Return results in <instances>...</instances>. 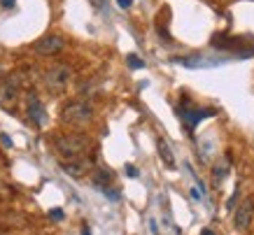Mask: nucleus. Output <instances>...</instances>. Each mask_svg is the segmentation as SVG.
I'll use <instances>...</instances> for the list:
<instances>
[{
  "label": "nucleus",
  "instance_id": "nucleus-1",
  "mask_svg": "<svg viewBox=\"0 0 254 235\" xmlns=\"http://www.w3.org/2000/svg\"><path fill=\"white\" fill-rule=\"evenodd\" d=\"M91 149H93V140L89 135H84V133H70V135H61L54 140V152L61 159V163L89 159Z\"/></svg>",
  "mask_w": 254,
  "mask_h": 235
},
{
  "label": "nucleus",
  "instance_id": "nucleus-2",
  "mask_svg": "<svg viewBox=\"0 0 254 235\" xmlns=\"http://www.w3.org/2000/svg\"><path fill=\"white\" fill-rule=\"evenodd\" d=\"M61 121L68 126H86L93 121V105L89 100H70L61 107Z\"/></svg>",
  "mask_w": 254,
  "mask_h": 235
},
{
  "label": "nucleus",
  "instance_id": "nucleus-3",
  "mask_svg": "<svg viewBox=\"0 0 254 235\" xmlns=\"http://www.w3.org/2000/svg\"><path fill=\"white\" fill-rule=\"evenodd\" d=\"M42 79H45V86L52 93H61V91H65V86H68L70 79H72V68L63 65V63L52 65V68L45 72V77H42Z\"/></svg>",
  "mask_w": 254,
  "mask_h": 235
},
{
  "label": "nucleus",
  "instance_id": "nucleus-4",
  "mask_svg": "<svg viewBox=\"0 0 254 235\" xmlns=\"http://www.w3.org/2000/svg\"><path fill=\"white\" fill-rule=\"evenodd\" d=\"M175 63L185 65V68H215V65H224L231 59H224V56H205V54H191V56H185V59H173Z\"/></svg>",
  "mask_w": 254,
  "mask_h": 235
},
{
  "label": "nucleus",
  "instance_id": "nucleus-5",
  "mask_svg": "<svg viewBox=\"0 0 254 235\" xmlns=\"http://www.w3.org/2000/svg\"><path fill=\"white\" fill-rule=\"evenodd\" d=\"M254 217V200L252 198H245L236 205V212H233V226L236 231H247V226L252 224Z\"/></svg>",
  "mask_w": 254,
  "mask_h": 235
},
{
  "label": "nucleus",
  "instance_id": "nucleus-6",
  "mask_svg": "<svg viewBox=\"0 0 254 235\" xmlns=\"http://www.w3.org/2000/svg\"><path fill=\"white\" fill-rule=\"evenodd\" d=\"M26 114L35 126H45L47 123V112H45V105L42 100L38 98V93L28 91V98H26Z\"/></svg>",
  "mask_w": 254,
  "mask_h": 235
},
{
  "label": "nucleus",
  "instance_id": "nucleus-7",
  "mask_svg": "<svg viewBox=\"0 0 254 235\" xmlns=\"http://www.w3.org/2000/svg\"><path fill=\"white\" fill-rule=\"evenodd\" d=\"M63 45H65V40L61 38V35H45V38H40L35 45H33V49L38 54H42V56H52V54L61 52Z\"/></svg>",
  "mask_w": 254,
  "mask_h": 235
},
{
  "label": "nucleus",
  "instance_id": "nucleus-8",
  "mask_svg": "<svg viewBox=\"0 0 254 235\" xmlns=\"http://www.w3.org/2000/svg\"><path fill=\"white\" fill-rule=\"evenodd\" d=\"M91 159H77V161H65V163H61L63 173L70 175V177H75V179H82L89 170H91Z\"/></svg>",
  "mask_w": 254,
  "mask_h": 235
},
{
  "label": "nucleus",
  "instance_id": "nucleus-9",
  "mask_svg": "<svg viewBox=\"0 0 254 235\" xmlns=\"http://www.w3.org/2000/svg\"><path fill=\"white\" fill-rule=\"evenodd\" d=\"M16 98H19V89H16L12 82H0V107L5 110H12L16 105Z\"/></svg>",
  "mask_w": 254,
  "mask_h": 235
},
{
  "label": "nucleus",
  "instance_id": "nucleus-10",
  "mask_svg": "<svg viewBox=\"0 0 254 235\" xmlns=\"http://www.w3.org/2000/svg\"><path fill=\"white\" fill-rule=\"evenodd\" d=\"M177 112H180V117H182L189 126H196L200 119L212 117V114H215V110H177Z\"/></svg>",
  "mask_w": 254,
  "mask_h": 235
},
{
  "label": "nucleus",
  "instance_id": "nucleus-11",
  "mask_svg": "<svg viewBox=\"0 0 254 235\" xmlns=\"http://www.w3.org/2000/svg\"><path fill=\"white\" fill-rule=\"evenodd\" d=\"M93 186L96 189H108L110 184H112V179H115V173L112 170H108V168H96V173H93Z\"/></svg>",
  "mask_w": 254,
  "mask_h": 235
},
{
  "label": "nucleus",
  "instance_id": "nucleus-12",
  "mask_svg": "<svg viewBox=\"0 0 254 235\" xmlns=\"http://www.w3.org/2000/svg\"><path fill=\"white\" fill-rule=\"evenodd\" d=\"M156 147H159V156H161L163 163H166L168 168H175V156H173V152H170L168 142H166L163 137H159V140H156Z\"/></svg>",
  "mask_w": 254,
  "mask_h": 235
},
{
  "label": "nucleus",
  "instance_id": "nucleus-13",
  "mask_svg": "<svg viewBox=\"0 0 254 235\" xmlns=\"http://www.w3.org/2000/svg\"><path fill=\"white\" fill-rule=\"evenodd\" d=\"M126 63H128V68H133V70L145 68V63L140 61V59H138V56H135V54H128V56H126Z\"/></svg>",
  "mask_w": 254,
  "mask_h": 235
},
{
  "label": "nucleus",
  "instance_id": "nucleus-14",
  "mask_svg": "<svg viewBox=\"0 0 254 235\" xmlns=\"http://www.w3.org/2000/svg\"><path fill=\"white\" fill-rule=\"evenodd\" d=\"M49 217L54 221H61L63 217H65V212H63V210H49Z\"/></svg>",
  "mask_w": 254,
  "mask_h": 235
},
{
  "label": "nucleus",
  "instance_id": "nucleus-15",
  "mask_svg": "<svg viewBox=\"0 0 254 235\" xmlns=\"http://www.w3.org/2000/svg\"><path fill=\"white\" fill-rule=\"evenodd\" d=\"M126 175H128V177H138L140 170L135 166H131V163H128V166H126Z\"/></svg>",
  "mask_w": 254,
  "mask_h": 235
},
{
  "label": "nucleus",
  "instance_id": "nucleus-16",
  "mask_svg": "<svg viewBox=\"0 0 254 235\" xmlns=\"http://www.w3.org/2000/svg\"><path fill=\"white\" fill-rule=\"evenodd\" d=\"M14 5H16L14 0H0V7H5V9H12Z\"/></svg>",
  "mask_w": 254,
  "mask_h": 235
},
{
  "label": "nucleus",
  "instance_id": "nucleus-17",
  "mask_svg": "<svg viewBox=\"0 0 254 235\" xmlns=\"http://www.w3.org/2000/svg\"><path fill=\"white\" fill-rule=\"evenodd\" d=\"M117 5H119L122 9H128L133 5V0H117Z\"/></svg>",
  "mask_w": 254,
  "mask_h": 235
},
{
  "label": "nucleus",
  "instance_id": "nucleus-18",
  "mask_svg": "<svg viewBox=\"0 0 254 235\" xmlns=\"http://www.w3.org/2000/svg\"><path fill=\"white\" fill-rule=\"evenodd\" d=\"M236 203H238V189H236V193L229 198V210H233V205H236Z\"/></svg>",
  "mask_w": 254,
  "mask_h": 235
},
{
  "label": "nucleus",
  "instance_id": "nucleus-19",
  "mask_svg": "<svg viewBox=\"0 0 254 235\" xmlns=\"http://www.w3.org/2000/svg\"><path fill=\"white\" fill-rule=\"evenodd\" d=\"M0 142L5 144V147H12V140H9V135H5V133L0 135Z\"/></svg>",
  "mask_w": 254,
  "mask_h": 235
},
{
  "label": "nucleus",
  "instance_id": "nucleus-20",
  "mask_svg": "<svg viewBox=\"0 0 254 235\" xmlns=\"http://www.w3.org/2000/svg\"><path fill=\"white\" fill-rule=\"evenodd\" d=\"M149 231H152V233H159V228H156V221H149Z\"/></svg>",
  "mask_w": 254,
  "mask_h": 235
},
{
  "label": "nucleus",
  "instance_id": "nucleus-21",
  "mask_svg": "<svg viewBox=\"0 0 254 235\" xmlns=\"http://www.w3.org/2000/svg\"><path fill=\"white\" fill-rule=\"evenodd\" d=\"M82 235H91V228L86 226V224H84V226H82Z\"/></svg>",
  "mask_w": 254,
  "mask_h": 235
},
{
  "label": "nucleus",
  "instance_id": "nucleus-22",
  "mask_svg": "<svg viewBox=\"0 0 254 235\" xmlns=\"http://www.w3.org/2000/svg\"><path fill=\"white\" fill-rule=\"evenodd\" d=\"M200 235H217V233H212L210 228H203V233H200Z\"/></svg>",
  "mask_w": 254,
  "mask_h": 235
}]
</instances>
